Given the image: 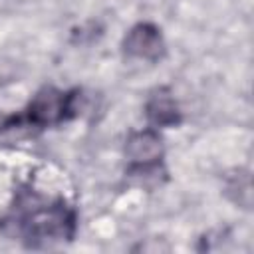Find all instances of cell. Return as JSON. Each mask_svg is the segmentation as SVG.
<instances>
[{
  "label": "cell",
  "instance_id": "obj_1",
  "mask_svg": "<svg viewBox=\"0 0 254 254\" xmlns=\"http://www.w3.org/2000/svg\"><path fill=\"white\" fill-rule=\"evenodd\" d=\"M75 91H60L56 87H44L30 101L24 115L12 117L4 129H44L69 119L75 113Z\"/></svg>",
  "mask_w": 254,
  "mask_h": 254
},
{
  "label": "cell",
  "instance_id": "obj_2",
  "mask_svg": "<svg viewBox=\"0 0 254 254\" xmlns=\"http://www.w3.org/2000/svg\"><path fill=\"white\" fill-rule=\"evenodd\" d=\"M22 226L30 240H64L71 238L75 216L65 204L58 202L54 206L32 210V214L24 218Z\"/></svg>",
  "mask_w": 254,
  "mask_h": 254
},
{
  "label": "cell",
  "instance_id": "obj_3",
  "mask_svg": "<svg viewBox=\"0 0 254 254\" xmlns=\"http://www.w3.org/2000/svg\"><path fill=\"white\" fill-rule=\"evenodd\" d=\"M123 48L129 56L149 60V62H157L165 54L163 36L151 24H139V26L131 28V32L127 34V38L123 42Z\"/></svg>",
  "mask_w": 254,
  "mask_h": 254
},
{
  "label": "cell",
  "instance_id": "obj_4",
  "mask_svg": "<svg viewBox=\"0 0 254 254\" xmlns=\"http://www.w3.org/2000/svg\"><path fill=\"white\" fill-rule=\"evenodd\" d=\"M125 153L137 169H151L163 157V141L155 131H141L129 137Z\"/></svg>",
  "mask_w": 254,
  "mask_h": 254
},
{
  "label": "cell",
  "instance_id": "obj_5",
  "mask_svg": "<svg viewBox=\"0 0 254 254\" xmlns=\"http://www.w3.org/2000/svg\"><path fill=\"white\" fill-rule=\"evenodd\" d=\"M147 117L157 127H173L181 123L179 105L167 91H159L147 101Z\"/></svg>",
  "mask_w": 254,
  "mask_h": 254
}]
</instances>
